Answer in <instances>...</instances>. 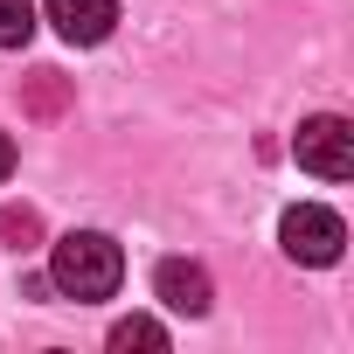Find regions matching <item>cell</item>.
Masks as SVG:
<instances>
[{"label":"cell","mask_w":354,"mask_h":354,"mask_svg":"<svg viewBox=\"0 0 354 354\" xmlns=\"http://www.w3.org/2000/svg\"><path fill=\"white\" fill-rule=\"evenodd\" d=\"M118 278H125V250L104 236V230H70V236H56V250H49V285L63 292V299H111L118 292Z\"/></svg>","instance_id":"cell-1"},{"label":"cell","mask_w":354,"mask_h":354,"mask_svg":"<svg viewBox=\"0 0 354 354\" xmlns=\"http://www.w3.org/2000/svg\"><path fill=\"white\" fill-rule=\"evenodd\" d=\"M278 243H285L292 264L326 271V264H340V250H347V223H340L333 209H319V202H299V209L278 216Z\"/></svg>","instance_id":"cell-2"},{"label":"cell","mask_w":354,"mask_h":354,"mask_svg":"<svg viewBox=\"0 0 354 354\" xmlns=\"http://www.w3.org/2000/svg\"><path fill=\"white\" fill-rule=\"evenodd\" d=\"M292 160H299L306 174H319V181H347V174H354V125H347L340 111L306 118V125L292 132Z\"/></svg>","instance_id":"cell-3"},{"label":"cell","mask_w":354,"mask_h":354,"mask_svg":"<svg viewBox=\"0 0 354 354\" xmlns=\"http://www.w3.org/2000/svg\"><path fill=\"white\" fill-rule=\"evenodd\" d=\"M153 299H160L167 313L202 319V313L216 306V285H209V271H202V264H188V257H160V271H153Z\"/></svg>","instance_id":"cell-4"},{"label":"cell","mask_w":354,"mask_h":354,"mask_svg":"<svg viewBox=\"0 0 354 354\" xmlns=\"http://www.w3.org/2000/svg\"><path fill=\"white\" fill-rule=\"evenodd\" d=\"M49 21H56L63 42L91 49V42H104L118 28V0H49Z\"/></svg>","instance_id":"cell-5"},{"label":"cell","mask_w":354,"mask_h":354,"mask_svg":"<svg viewBox=\"0 0 354 354\" xmlns=\"http://www.w3.org/2000/svg\"><path fill=\"white\" fill-rule=\"evenodd\" d=\"M111 347H118V354H132V347H153V354H160V347H167V326L146 319V313H132V319L111 326Z\"/></svg>","instance_id":"cell-6"},{"label":"cell","mask_w":354,"mask_h":354,"mask_svg":"<svg viewBox=\"0 0 354 354\" xmlns=\"http://www.w3.org/2000/svg\"><path fill=\"white\" fill-rule=\"evenodd\" d=\"M35 35V0H0V49H28Z\"/></svg>","instance_id":"cell-7"},{"label":"cell","mask_w":354,"mask_h":354,"mask_svg":"<svg viewBox=\"0 0 354 354\" xmlns=\"http://www.w3.org/2000/svg\"><path fill=\"white\" fill-rule=\"evenodd\" d=\"M0 236H8L15 250H28V243L42 236V216H35V209H0Z\"/></svg>","instance_id":"cell-8"},{"label":"cell","mask_w":354,"mask_h":354,"mask_svg":"<svg viewBox=\"0 0 354 354\" xmlns=\"http://www.w3.org/2000/svg\"><path fill=\"white\" fill-rule=\"evenodd\" d=\"M35 111H56L63 104V84H56V70H42V84H35V97H28Z\"/></svg>","instance_id":"cell-9"},{"label":"cell","mask_w":354,"mask_h":354,"mask_svg":"<svg viewBox=\"0 0 354 354\" xmlns=\"http://www.w3.org/2000/svg\"><path fill=\"white\" fill-rule=\"evenodd\" d=\"M8 174H15V139L0 132V181H8Z\"/></svg>","instance_id":"cell-10"}]
</instances>
